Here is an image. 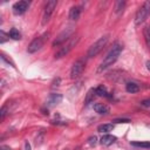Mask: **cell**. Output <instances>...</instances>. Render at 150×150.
Returning a JSON list of instances; mask_svg holds the SVG:
<instances>
[{"label":"cell","mask_w":150,"mask_h":150,"mask_svg":"<svg viewBox=\"0 0 150 150\" xmlns=\"http://www.w3.org/2000/svg\"><path fill=\"white\" fill-rule=\"evenodd\" d=\"M122 50H123V46H122L121 43H115V45L112 46V48L108 52V54L105 55V57L103 59V61L101 62V64L98 66L97 73H101V71H103L104 69H107L108 67L112 66V64L116 62V60L118 59V56L121 55Z\"/></svg>","instance_id":"1"},{"label":"cell","mask_w":150,"mask_h":150,"mask_svg":"<svg viewBox=\"0 0 150 150\" xmlns=\"http://www.w3.org/2000/svg\"><path fill=\"white\" fill-rule=\"evenodd\" d=\"M108 40H109V36H108V35L101 36L98 40H96V41L89 47V49H88V52H87V57L91 59V57L96 56V55L105 47V45L108 43Z\"/></svg>","instance_id":"2"},{"label":"cell","mask_w":150,"mask_h":150,"mask_svg":"<svg viewBox=\"0 0 150 150\" xmlns=\"http://www.w3.org/2000/svg\"><path fill=\"white\" fill-rule=\"evenodd\" d=\"M149 15H150V1H144L143 5L137 9L135 14V25L138 26L143 23Z\"/></svg>","instance_id":"3"},{"label":"cell","mask_w":150,"mask_h":150,"mask_svg":"<svg viewBox=\"0 0 150 150\" xmlns=\"http://www.w3.org/2000/svg\"><path fill=\"white\" fill-rule=\"evenodd\" d=\"M79 40H80V38L79 36H71L56 53H55V59H61V57H63V56H66L76 45H77V42H79Z\"/></svg>","instance_id":"4"},{"label":"cell","mask_w":150,"mask_h":150,"mask_svg":"<svg viewBox=\"0 0 150 150\" xmlns=\"http://www.w3.org/2000/svg\"><path fill=\"white\" fill-rule=\"evenodd\" d=\"M48 36H49V34H48V33H45V34L40 35L39 38H35V39L28 45L27 52H28V53H35V52L40 50V49L43 47L45 42L48 40Z\"/></svg>","instance_id":"5"},{"label":"cell","mask_w":150,"mask_h":150,"mask_svg":"<svg viewBox=\"0 0 150 150\" xmlns=\"http://www.w3.org/2000/svg\"><path fill=\"white\" fill-rule=\"evenodd\" d=\"M74 32H75V27H74V26H69V27L64 28V29L57 35V38L54 40L53 46H60V45L67 42V41L73 36Z\"/></svg>","instance_id":"6"},{"label":"cell","mask_w":150,"mask_h":150,"mask_svg":"<svg viewBox=\"0 0 150 150\" xmlns=\"http://www.w3.org/2000/svg\"><path fill=\"white\" fill-rule=\"evenodd\" d=\"M56 5H57V1L56 0H49V1H47L46 6H45V9H43V14H42V25H46L49 21L52 14L54 13V9L56 8Z\"/></svg>","instance_id":"7"},{"label":"cell","mask_w":150,"mask_h":150,"mask_svg":"<svg viewBox=\"0 0 150 150\" xmlns=\"http://www.w3.org/2000/svg\"><path fill=\"white\" fill-rule=\"evenodd\" d=\"M86 67V61L83 59H79L77 61L74 62L71 69H70V77L71 79H77L80 75H82L83 70Z\"/></svg>","instance_id":"8"},{"label":"cell","mask_w":150,"mask_h":150,"mask_svg":"<svg viewBox=\"0 0 150 150\" xmlns=\"http://www.w3.org/2000/svg\"><path fill=\"white\" fill-rule=\"evenodd\" d=\"M28 6H29L28 1H18L13 5V13L16 15H21L27 11Z\"/></svg>","instance_id":"9"},{"label":"cell","mask_w":150,"mask_h":150,"mask_svg":"<svg viewBox=\"0 0 150 150\" xmlns=\"http://www.w3.org/2000/svg\"><path fill=\"white\" fill-rule=\"evenodd\" d=\"M61 101H62V95H61V94L53 93V94L49 95V97H48V100H47V105H48V107H55V105L59 104Z\"/></svg>","instance_id":"10"},{"label":"cell","mask_w":150,"mask_h":150,"mask_svg":"<svg viewBox=\"0 0 150 150\" xmlns=\"http://www.w3.org/2000/svg\"><path fill=\"white\" fill-rule=\"evenodd\" d=\"M94 110L100 115H107L110 111V108L104 103H95L94 104Z\"/></svg>","instance_id":"11"},{"label":"cell","mask_w":150,"mask_h":150,"mask_svg":"<svg viewBox=\"0 0 150 150\" xmlns=\"http://www.w3.org/2000/svg\"><path fill=\"white\" fill-rule=\"evenodd\" d=\"M80 14H81V7H79V6H73L69 9V19L70 20L76 21L80 18Z\"/></svg>","instance_id":"12"},{"label":"cell","mask_w":150,"mask_h":150,"mask_svg":"<svg viewBox=\"0 0 150 150\" xmlns=\"http://www.w3.org/2000/svg\"><path fill=\"white\" fill-rule=\"evenodd\" d=\"M115 141H116V137H115V136H112V135H109V134L103 135V136H102V138L100 139L101 144H102V145H105V146L111 145Z\"/></svg>","instance_id":"13"},{"label":"cell","mask_w":150,"mask_h":150,"mask_svg":"<svg viewBox=\"0 0 150 150\" xmlns=\"http://www.w3.org/2000/svg\"><path fill=\"white\" fill-rule=\"evenodd\" d=\"M125 90L128 93H130V94H135V93H137L139 90V86L137 83H135V82H129L125 86Z\"/></svg>","instance_id":"14"},{"label":"cell","mask_w":150,"mask_h":150,"mask_svg":"<svg viewBox=\"0 0 150 150\" xmlns=\"http://www.w3.org/2000/svg\"><path fill=\"white\" fill-rule=\"evenodd\" d=\"M95 95H96L95 89H94V88H90V89L88 90V93H87V96H86V100H84V104L88 105L89 103H91V102L94 101Z\"/></svg>","instance_id":"15"},{"label":"cell","mask_w":150,"mask_h":150,"mask_svg":"<svg viewBox=\"0 0 150 150\" xmlns=\"http://www.w3.org/2000/svg\"><path fill=\"white\" fill-rule=\"evenodd\" d=\"M112 129H114V125H112V124H110V123H105V124H101V125H98L97 131H98V132H104V134H107V132L111 131Z\"/></svg>","instance_id":"16"},{"label":"cell","mask_w":150,"mask_h":150,"mask_svg":"<svg viewBox=\"0 0 150 150\" xmlns=\"http://www.w3.org/2000/svg\"><path fill=\"white\" fill-rule=\"evenodd\" d=\"M95 91H96V95H97V96H101V97H108L107 88H105L103 84H100V86L95 89Z\"/></svg>","instance_id":"17"},{"label":"cell","mask_w":150,"mask_h":150,"mask_svg":"<svg viewBox=\"0 0 150 150\" xmlns=\"http://www.w3.org/2000/svg\"><path fill=\"white\" fill-rule=\"evenodd\" d=\"M124 6H125V1H122V0H118V1H116L115 2V13L116 14H120V13H122L123 12V9H124Z\"/></svg>","instance_id":"18"},{"label":"cell","mask_w":150,"mask_h":150,"mask_svg":"<svg viewBox=\"0 0 150 150\" xmlns=\"http://www.w3.org/2000/svg\"><path fill=\"white\" fill-rule=\"evenodd\" d=\"M143 35H144V40L146 46L150 48V26H145L143 28Z\"/></svg>","instance_id":"19"},{"label":"cell","mask_w":150,"mask_h":150,"mask_svg":"<svg viewBox=\"0 0 150 150\" xmlns=\"http://www.w3.org/2000/svg\"><path fill=\"white\" fill-rule=\"evenodd\" d=\"M8 36L12 38L13 40H20L21 39V33L16 28H12L9 30V33H8Z\"/></svg>","instance_id":"20"},{"label":"cell","mask_w":150,"mask_h":150,"mask_svg":"<svg viewBox=\"0 0 150 150\" xmlns=\"http://www.w3.org/2000/svg\"><path fill=\"white\" fill-rule=\"evenodd\" d=\"M131 145L148 149V148H150V142H131Z\"/></svg>","instance_id":"21"},{"label":"cell","mask_w":150,"mask_h":150,"mask_svg":"<svg viewBox=\"0 0 150 150\" xmlns=\"http://www.w3.org/2000/svg\"><path fill=\"white\" fill-rule=\"evenodd\" d=\"M141 105L144 107V108H150V97L149 98H145L141 102Z\"/></svg>","instance_id":"22"},{"label":"cell","mask_w":150,"mask_h":150,"mask_svg":"<svg viewBox=\"0 0 150 150\" xmlns=\"http://www.w3.org/2000/svg\"><path fill=\"white\" fill-rule=\"evenodd\" d=\"M114 122L115 123H129V122H131V120H129V118H116V120H114Z\"/></svg>","instance_id":"23"},{"label":"cell","mask_w":150,"mask_h":150,"mask_svg":"<svg viewBox=\"0 0 150 150\" xmlns=\"http://www.w3.org/2000/svg\"><path fill=\"white\" fill-rule=\"evenodd\" d=\"M0 116H1V121L5 118V116H6V105H4L2 108H1V110H0Z\"/></svg>","instance_id":"24"},{"label":"cell","mask_w":150,"mask_h":150,"mask_svg":"<svg viewBox=\"0 0 150 150\" xmlns=\"http://www.w3.org/2000/svg\"><path fill=\"white\" fill-rule=\"evenodd\" d=\"M88 141H89V144H90L91 146L96 144V137H95V136H91V137H90Z\"/></svg>","instance_id":"25"},{"label":"cell","mask_w":150,"mask_h":150,"mask_svg":"<svg viewBox=\"0 0 150 150\" xmlns=\"http://www.w3.org/2000/svg\"><path fill=\"white\" fill-rule=\"evenodd\" d=\"M0 150H12L9 146H7V145H1L0 146Z\"/></svg>","instance_id":"26"},{"label":"cell","mask_w":150,"mask_h":150,"mask_svg":"<svg viewBox=\"0 0 150 150\" xmlns=\"http://www.w3.org/2000/svg\"><path fill=\"white\" fill-rule=\"evenodd\" d=\"M25 145H26V150H30V146H29L28 142H26V143H25Z\"/></svg>","instance_id":"27"},{"label":"cell","mask_w":150,"mask_h":150,"mask_svg":"<svg viewBox=\"0 0 150 150\" xmlns=\"http://www.w3.org/2000/svg\"><path fill=\"white\" fill-rule=\"evenodd\" d=\"M146 68L150 70V61H146Z\"/></svg>","instance_id":"28"}]
</instances>
